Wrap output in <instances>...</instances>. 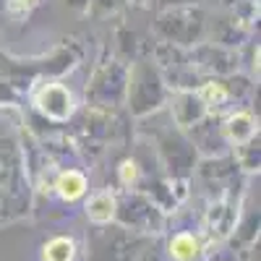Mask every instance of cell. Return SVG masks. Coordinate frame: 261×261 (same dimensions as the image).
I'll return each instance as SVG.
<instances>
[{
	"label": "cell",
	"instance_id": "6da1fadb",
	"mask_svg": "<svg viewBox=\"0 0 261 261\" xmlns=\"http://www.w3.org/2000/svg\"><path fill=\"white\" fill-rule=\"evenodd\" d=\"M84 188H86V180L76 170H68V172H63V175L58 178V193L63 196V199H68V201L79 199V196L84 193Z\"/></svg>",
	"mask_w": 261,
	"mask_h": 261
},
{
	"label": "cell",
	"instance_id": "7a4b0ae2",
	"mask_svg": "<svg viewBox=\"0 0 261 261\" xmlns=\"http://www.w3.org/2000/svg\"><path fill=\"white\" fill-rule=\"evenodd\" d=\"M76 246L68 238H53L45 246V261H73Z\"/></svg>",
	"mask_w": 261,
	"mask_h": 261
},
{
	"label": "cell",
	"instance_id": "3957f363",
	"mask_svg": "<svg viewBox=\"0 0 261 261\" xmlns=\"http://www.w3.org/2000/svg\"><path fill=\"white\" fill-rule=\"evenodd\" d=\"M113 209H115V201L110 193H99L89 201V217L94 222H107L113 217Z\"/></svg>",
	"mask_w": 261,
	"mask_h": 261
},
{
	"label": "cell",
	"instance_id": "277c9868",
	"mask_svg": "<svg viewBox=\"0 0 261 261\" xmlns=\"http://www.w3.org/2000/svg\"><path fill=\"white\" fill-rule=\"evenodd\" d=\"M170 251L178 261H191V258H196V253H199V241H196L193 235H178L175 241L170 243Z\"/></svg>",
	"mask_w": 261,
	"mask_h": 261
},
{
	"label": "cell",
	"instance_id": "5b68a950",
	"mask_svg": "<svg viewBox=\"0 0 261 261\" xmlns=\"http://www.w3.org/2000/svg\"><path fill=\"white\" fill-rule=\"evenodd\" d=\"M120 175H123L125 183H128V180H134V178H136V167H134V162H125L123 170H120Z\"/></svg>",
	"mask_w": 261,
	"mask_h": 261
}]
</instances>
